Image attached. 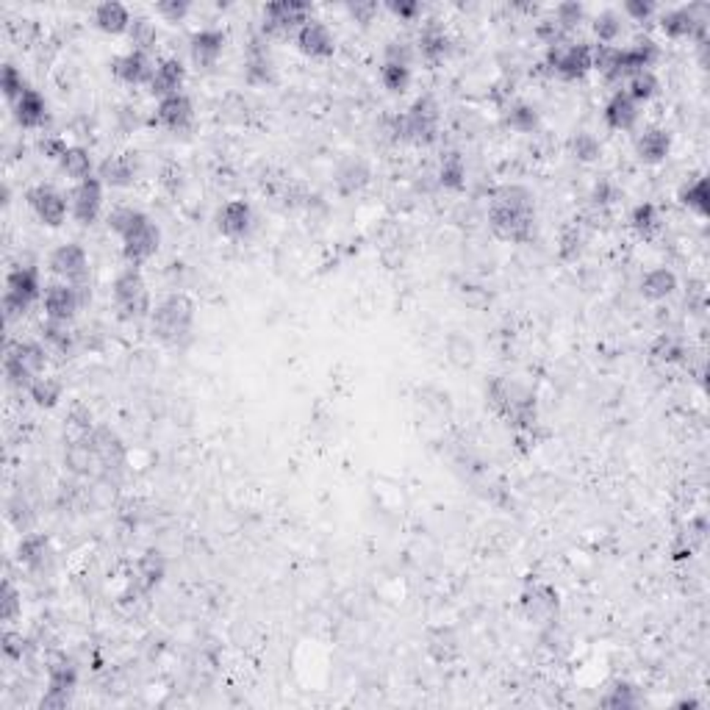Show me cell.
Instances as JSON below:
<instances>
[{
	"instance_id": "6da1fadb",
	"label": "cell",
	"mask_w": 710,
	"mask_h": 710,
	"mask_svg": "<svg viewBox=\"0 0 710 710\" xmlns=\"http://www.w3.org/2000/svg\"><path fill=\"white\" fill-rule=\"evenodd\" d=\"M492 231L513 244H528L536 234V198L519 183H505L494 192L489 208Z\"/></svg>"
},
{
	"instance_id": "7a4b0ae2",
	"label": "cell",
	"mask_w": 710,
	"mask_h": 710,
	"mask_svg": "<svg viewBox=\"0 0 710 710\" xmlns=\"http://www.w3.org/2000/svg\"><path fill=\"white\" fill-rule=\"evenodd\" d=\"M489 400L516 430H533L539 420L536 394L516 378H494L489 383Z\"/></svg>"
},
{
	"instance_id": "3957f363",
	"label": "cell",
	"mask_w": 710,
	"mask_h": 710,
	"mask_svg": "<svg viewBox=\"0 0 710 710\" xmlns=\"http://www.w3.org/2000/svg\"><path fill=\"white\" fill-rule=\"evenodd\" d=\"M195 327V303L186 294L175 291L151 311V333L161 345L178 347L192 336Z\"/></svg>"
},
{
	"instance_id": "277c9868",
	"label": "cell",
	"mask_w": 710,
	"mask_h": 710,
	"mask_svg": "<svg viewBox=\"0 0 710 710\" xmlns=\"http://www.w3.org/2000/svg\"><path fill=\"white\" fill-rule=\"evenodd\" d=\"M438 103L430 95H425L414 100V106L405 115L394 117V139L428 147L438 139Z\"/></svg>"
},
{
	"instance_id": "5b68a950",
	"label": "cell",
	"mask_w": 710,
	"mask_h": 710,
	"mask_svg": "<svg viewBox=\"0 0 710 710\" xmlns=\"http://www.w3.org/2000/svg\"><path fill=\"white\" fill-rule=\"evenodd\" d=\"M48 366V350L40 342H17L9 345L6 358H4V369L6 378L12 386L17 389H31V383L36 378H42V372Z\"/></svg>"
},
{
	"instance_id": "8992f818",
	"label": "cell",
	"mask_w": 710,
	"mask_h": 710,
	"mask_svg": "<svg viewBox=\"0 0 710 710\" xmlns=\"http://www.w3.org/2000/svg\"><path fill=\"white\" fill-rule=\"evenodd\" d=\"M111 294H115V306L120 311L123 319L128 322H139L144 317H151V291H147V283L139 272V267H128L115 278V286H111Z\"/></svg>"
},
{
	"instance_id": "52a82bcc",
	"label": "cell",
	"mask_w": 710,
	"mask_h": 710,
	"mask_svg": "<svg viewBox=\"0 0 710 710\" xmlns=\"http://www.w3.org/2000/svg\"><path fill=\"white\" fill-rule=\"evenodd\" d=\"M42 294V283H40V272L33 267H17L9 272L6 278V294H4V311L6 319L14 322L17 317H23Z\"/></svg>"
},
{
	"instance_id": "ba28073f",
	"label": "cell",
	"mask_w": 710,
	"mask_h": 710,
	"mask_svg": "<svg viewBox=\"0 0 710 710\" xmlns=\"http://www.w3.org/2000/svg\"><path fill=\"white\" fill-rule=\"evenodd\" d=\"M547 67L564 81H577L594 69V48L588 42H560L547 48Z\"/></svg>"
},
{
	"instance_id": "9c48e42d",
	"label": "cell",
	"mask_w": 710,
	"mask_h": 710,
	"mask_svg": "<svg viewBox=\"0 0 710 710\" xmlns=\"http://www.w3.org/2000/svg\"><path fill=\"white\" fill-rule=\"evenodd\" d=\"M120 239H123L125 261L131 267H139V264L151 261L159 253V247H161V228L147 214H142Z\"/></svg>"
},
{
	"instance_id": "30bf717a",
	"label": "cell",
	"mask_w": 710,
	"mask_h": 710,
	"mask_svg": "<svg viewBox=\"0 0 710 710\" xmlns=\"http://www.w3.org/2000/svg\"><path fill=\"white\" fill-rule=\"evenodd\" d=\"M660 28L671 40H699L707 33V6H680L660 14Z\"/></svg>"
},
{
	"instance_id": "8fae6325",
	"label": "cell",
	"mask_w": 710,
	"mask_h": 710,
	"mask_svg": "<svg viewBox=\"0 0 710 710\" xmlns=\"http://www.w3.org/2000/svg\"><path fill=\"white\" fill-rule=\"evenodd\" d=\"M92 300V291L87 286H69V283H51L45 291V317L51 322H69L76 311Z\"/></svg>"
},
{
	"instance_id": "7c38bea8",
	"label": "cell",
	"mask_w": 710,
	"mask_h": 710,
	"mask_svg": "<svg viewBox=\"0 0 710 710\" xmlns=\"http://www.w3.org/2000/svg\"><path fill=\"white\" fill-rule=\"evenodd\" d=\"M311 20V6L300 0H281V4L264 6V33L267 36H286L297 33Z\"/></svg>"
},
{
	"instance_id": "4fadbf2b",
	"label": "cell",
	"mask_w": 710,
	"mask_h": 710,
	"mask_svg": "<svg viewBox=\"0 0 710 710\" xmlns=\"http://www.w3.org/2000/svg\"><path fill=\"white\" fill-rule=\"evenodd\" d=\"M51 270L69 286H87L89 281V255L81 244L67 242L51 253Z\"/></svg>"
},
{
	"instance_id": "5bb4252c",
	"label": "cell",
	"mask_w": 710,
	"mask_h": 710,
	"mask_svg": "<svg viewBox=\"0 0 710 710\" xmlns=\"http://www.w3.org/2000/svg\"><path fill=\"white\" fill-rule=\"evenodd\" d=\"M31 211L40 217V222H45V226L51 228H59L64 226V219H67V198L53 189L51 183H36L33 189H28L25 195Z\"/></svg>"
},
{
	"instance_id": "9a60e30c",
	"label": "cell",
	"mask_w": 710,
	"mask_h": 710,
	"mask_svg": "<svg viewBox=\"0 0 710 710\" xmlns=\"http://www.w3.org/2000/svg\"><path fill=\"white\" fill-rule=\"evenodd\" d=\"M78 686V669L69 660H56L48 669V691L42 696V707H67Z\"/></svg>"
},
{
	"instance_id": "2e32d148",
	"label": "cell",
	"mask_w": 710,
	"mask_h": 710,
	"mask_svg": "<svg viewBox=\"0 0 710 710\" xmlns=\"http://www.w3.org/2000/svg\"><path fill=\"white\" fill-rule=\"evenodd\" d=\"M192 120H195V106H192L189 97L180 92V95H170V97L159 100V106L153 108V120L151 123L159 125V128H167L172 134H180V131H186L192 125Z\"/></svg>"
},
{
	"instance_id": "e0dca14e",
	"label": "cell",
	"mask_w": 710,
	"mask_h": 710,
	"mask_svg": "<svg viewBox=\"0 0 710 710\" xmlns=\"http://www.w3.org/2000/svg\"><path fill=\"white\" fill-rule=\"evenodd\" d=\"M72 200V217H76L81 226H92V222L100 217V208H103V180L100 178H87L81 180L76 189L69 195Z\"/></svg>"
},
{
	"instance_id": "ac0fdd59",
	"label": "cell",
	"mask_w": 710,
	"mask_h": 710,
	"mask_svg": "<svg viewBox=\"0 0 710 710\" xmlns=\"http://www.w3.org/2000/svg\"><path fill=\"white\" fill-rule=\"evenodd\" d=\"M111 72H115L117 81H123L128 87H142V84L151 87L156 67H153V61H151V56H147V53L128 51V53L115 59V64H111Z\"/></svg>"
},
{
	"instance_id": "d6986e66",
	"label": "cell",
	"mask_w": 710,
	"mask_h": 710,
	"mask_svg": "<svg viewBox=\"0 0 710 710\" xmlns=\"http://www.w3.org/2000/svg\"><path fill=\"white\" fill-rule=\"evenodd\" d=\"M294 42L300 48V53H306L309 59H330L336 51V40H333L330 28L319 20H309L294 33Z\"/></svg>"
},
{
	"instance_id": "ffe728a7",
	"label": "cell",
	"mask_w": 710,
	"mask_h": 710,
	"mask_svg": "<svg viewBox=\"0 0 710 710\" xmlns=\"http://www.w3.org/2000/svg\"><path fill=\"white\" fill-rule=\"evenodd\" d=\"M226 42H228V36L226 31H219V28H200L192 33V40H189V56L198 67L208 69L219 61L222 51H226Z\"/></svg>"
},
{
	"instance_id": "44dd1931",
	"label": "cell",
	"mask_w": 710,
	"mask_h": 710,
	"mask_svg": "<svg viewBox=\"0 0 710 710\" xmlns=\"http://www.w3.org/2000/svg\"><path fill=\"white\" fill-rule=\"evenodd\" d=\"M558 608H560L558 591L547 583H533L521 594V611L533 622H552L558 616Z\"/></svg>"
},
{
	"instance_id": "7402d4cb",
	"label": "cell",
	"mask_w": 710,
	"mask_h": 710,
	"mask_svg": "<svg viewBox=\"0 0 710 710\" xmlns=\"http://www.w3.org/2000/svg\"><path fill=\"white\" fill-rule=\"evenodd\" d=\"M87 438L95 447V453H97L100 464H103V472L120 469L125 464V444L111 428H92L87 433Z\"/></svg>"
},
{
	"instance_id": "603a6c76",
	"label": "cell",
	"mask_w": 710,
	"mask_h": 710,
	"mask_svg": "<svg viewBox=\"0 0 710 710\" xmlns=\"http://www.w3.org/2000/svg\"><path fill=\"white\" fill-rule=\"evenodd\" d=\"M217 228L222 236H228V239H242L250 234L253 228V208L247 200H231L219 208L217 214Z\"/></svg>"
},
{
	"instance_id": "cb8c5ba5",
	"label": "cell",
	"mask_w": 710,
	"mask_h": 710,
	"mask_svg": "<svg viewBox=\"0 0 710 710\" xmlns=\"http://www.w3.org/2000/svg\"><path fill=\"white\" fill-rule=\"evenodd\" d=\"M186 84V67L178 56H167L156 64L153 81H151V95H156L159 100L170 97V95H180Z\"/></svg>"
},
{
	"instance_id": "d4e9b609",
	"label": "cell",
	"mask_w": 710,
	"mask_h": 710,
	"mask_svg": "<svg viewBox=\"0 0 710 710\" xmlns=\"http://www.w3.org/2000/svg\"><path fill=\"white\" fill-rule=\"evenodd\" d=\"M139 175V159L136 153H120V156H108L100 164V180L106 186H115V189H125Z\"/></svg>"
},
{
	"instance_id": "484cf974",
	"label": "cell",
	"mask_w": 710,
	"mask_h": 710,
	"mask_svg": "<svg viewBox=\"0 0 710 710\" xmlns=\"http://www.w3.org/2000/svg\"><path fill=\"white\" fill-rule=\"evenodd\" d=\"M605 125L613 131H630L635 123H639V103H635L627 92H613V97L605 103Z\"/></svg>"
},
{
	"instance_id": "4316f807",
	"label": "cell",
	"mask_w": 710,
	"mask_h": 710,
	"mask_svg": "<svg viewBox=\"0 0 710 710\" xmlns=\"http://www.w3.org/2000/svg\"><path fill=\"white\" fill-rule=\"evenodd\" d=\"M671 151V136L666 128H647L639 139H635V153L644 164H660L666 161Z\"/></svg>"
},
{
	"instance_id": "83f0119b",
	"label": "cell",
	"mask_w": 710,
	"mask_h": 710,
	"mask_svg": "<svg viewBox=\"0 0 710 710\" xmlns=\"http://www.w3.org/2000/svg\"><path fill=\"white\" fill-rule=\"evenodd\" d=\"M51 539L45 533H28L20 539L17 544V560L23 567L33 569V572H40L48 560H51Z\"/></svg>"
},
{
	"instance_id": "f1b7e54d",
	"label": "cell",
	"mask_w": 710,
	"mask_h": 710,
	"mask_svg": "<svg viewBox=\"0 0 710 710\" xmlns=\"http://www.w3.org/2000/svg\"><path fill=\"white\" fill-rule=\"evenodd\" d=\"M12 108H14V120L23 128H42L48 120V103L36 89H28Z\"/></svg>"
},
{
	"instance_id": "f546056e",
	"label": "cell",
	"mask_w": 710,
	"mask_h": 710,
	"mask_svg": "<svg viewBox=\"0 0 710 710\" xmlns=\"http://www.w3.org/2000/svg\"><path fill=\"white\" fill-rule=\"evenodd\" d=\"M64 461H67V466L76 472V475H97V472H103V464H100L95 447L89 444L87 436H78L76 441L67 447Z\"/></svg>"
},
{
	"instance_id": "4dcf8cb0",
	"label": "cell",
	"mask_w": 710,
	"mask_h": 710,
	"mask_svg": "<svg viewBox=\"0 0 710 710\" xmlns=\"http://www.w3.org/2000/svg\"><path fill=\"white\" fill-rule=\"evenodd\" d=\"M369 178H372V172H369L366 161H361V159H347L339 164V170H336V186H339V195H345V198L366 189Z\"/></svg>"
},
{
	"instance_id": "1f68e13d",
	"label": "cell",
	"mask_w": 710,
	"mask_h": 710,
	"mask_svg": "<svg viewBox=\"0 0 710 710\" xmlns=\"http://www.w3.org/2000/svg\"><path fill=\"white\" fill-rule=\"evenodd\" d=\"M420 53L428 64H438L450 53V36H447L444 25H438L436 20H430L420 33Z\"/></svg>"
},
{
	"instance_id": "d6a6232c",
	"label": "cell",
	"mask_w": 710,
	"mask_h": 710,
	"mask_svg": "<svg viewBox=\"0 0 710 710\" xmlns=\"http://www.w3.org/2000/svg\"><path fill=\"white\" fill-rule=\"evenodd\" d=\"M134 17L128 12L125 4H115V0H108V4H100L95 9V25L103 31V33H125L131 28Z\"/></svg>"
},
{
	"instance_id": "836d02e7",
	"label": "cell",
	"mask_w": 710,
	"mask_h": 710,
	"mask_svg": "<svg viewBox=\"0 0 710 710\" xmlns=\"http://www.w3.org/2000/svg\"><path fill=\"white\" fill-rule=\"evenodd\" d=\"M678 291V275L666 270V267H658L652 272L644 275L641 281V294L647 297V300H666V297H671Z\"/></svg>"
},
{
	"instance_id": "e575fe53",
	"label": "cell",
	"mask_w": 710,
	"mask_h": 710,
	"mask_svg": "<svg viewBox=\"0 0 710 710\" xmlns=\"http://www.w3.org/2000/svg\"><path fill=\"white\" fill-rule=\"evenodd\" d=\"M59 167H61V172L67 175V178H72V180H87V178H92V153L87 151V147H67V153L59 159Z\"/></svg>"
},
{
	"instance_id": "d590c367",
	"label": "cell",
	"mask_w": 710,
	"mask_h": 710,
	"mask_svg": "<svg viewBox=\"0 0 710 710\" xmlns=\"http://www.w3.org/2000/svg\"><path fill=\"white\" fill-rule=\"evenodd\" d=\"M438 180L444 189H453V192H461L466 186V161L458 151H450L441 164H438Z\"/></svg>"
},
{
	"instance_id": "8d00e7d4",
	"label": "cell",
	"mask_w": 710,
	"mask_h": 710,
	"mask_svg": "<svg viewBox=\"0 0 710 710\" xmlns=\"http://www.w3.org/2000/svg\"><path fill=\"white\" fill-rule=\"evenodd\" d=\"M678 200H680L688 211H694V214H699V217H707V214H710L707 178H696V180L686 183L683 189H680V195H678Z\"/></svg>"
},
{
	"instance_id": "74e56055",
	"label": "cell",
	"mask_w": 710,
	"mask_h": 710,
	"mask_svg": "<svg viewBox=\"0 0 710 710\" xmlns=\"http://www.w3.org/2000/svg\"><path fill=\"white\" fill-rule=\"evenodd\" d=\"M139 580H142V586H144V591H151V588H156L161 580H164V575H167V560H164V555L161 552H156V549H151V552H144L142 558H139Z\"/></svg>"
},
{
	"instance_id": "f35d334b",
	"label": "cell",
	"mask_w": 710,
	"mask_h": 710,
	"mask_svg": "<svg viewBox=\"0 0 710 710\" xmlns=\"http://www.w3.org/2000/svg\"><path fill=\"white\" fill-rule=\"evenodd\" d=\"M630 226L641 239H652L660 231V214L655 203H639L630 214Z\"/></svg>"
},
{
	"instance_id": "ab89813d",
	"label": "cell",
	"mask_w": 710,
	"mask_h": 710,
	"mask_svg": "<svg viewBox=\"0 0 710 710\" xmlns=\"http://www.w3.org/2000/svg\"><path fill=\"white\" fill-rule=\"evenodd\" d=\"M128 40L134 45V51H142V53H151L159 42V31H156V23L151 17H134L131 28H128Z\"/></svg>"
},
{
	"instance_id": "60d3db41",
	"label": "cell",
	"mask_w": 710,
	"mask_h": 710,
	"mask_svg": "<svg viewBox=\"0 0 710 710\" xmlns=\"http://www.w3.org/2000/svg\"><path fill=\"white\" fill-rule=\"evenodd\" d=\"M591 28H594L596 40H600V45H613L619 36H622L624 23H622V17H619L613 9H608V12H600V14L594 17Z\"/></svg>"
},
{
	"instance_id": "b9f144b4",
	"label": "cell",
	"mask_w": 710,
	"mask_h": 710,
	"mask_svg": "<svg viewBox=\"0 0 710 710\" xmlns=\"http://www.w3.org/2000/svg\"><path fill=\"white\" fill-rule=\"evenodd\" d=\"M42 339L48 347L59 350L61 355H69L72 347H76V336H72V330L64 325V322H42Z\"/></svg>"
},
{
	"instance_id": "7bdbcfd3",
	"label": "cell",
	"mask_w": 710,
	"mask_h": 710,
	"mask_svg": "<svg viewBox=\"0 0 710 710\" xmlns=\"http://www.w3.org/2000/svg\"><path fill=\"white\" fill-rule=\"evenodd\" d=\"M270 78H272V61H270L264 48H258V42H253V48L247 53V81L250 84H267Z\"/></svg>"
},
{
	"instance_id": "ee69618b",
	"label": "cell",
	"mask_w": 710,
	"mask_h": 710,
	"mask_svg": "<svg viewBox=\"0 0 710 710\" xmlns=\"http://www.w3.org/2000/svg\"><path fill=\"white\" fill-rule=\"evenodd\" d=\"M505 123L519 134H533L539 128V111L530 103H513L505 115Z\"/></svg>"
},
{
	"instance_id": "f6af8a7d",
	"label": "cell",
	"mask_w": 710,
	"mask_h": 710,
	"mask_svg": "<svg viewBox=\"0 0 710 710\" xmlns=\"http://www.w3.org/2000/svg\"><path fill=\"white\" fill-rule=\"evenodd\" d=\"M650 355H652V361H658V364H675V361H683L686 347H683V342L675 339L671 333H660L658 339L652 342V347H650Z\"/></svg>"
},
{
	"instance_id": "bcb514c9",
	"label": "cell",
	"mask_w": 710,
	"mask_h": 710,
	"mask_svg": "<svg viewBox=\"0 0 710 710\" xmlns=\"http://www.w3.org/2000/svg\"><path fill=\"white\" fill-rule=\"evenodd\" d=\"M61 392H64L61 381H56V378H36L31 383V389H28L31 400L40 408H56L59 400H61Z\"/></svg>"
},
{
	"instance_id": "7dc6e473",
	"label": "cell",
	"mask_w": 710,
	"mask_h": 710,
	"mask_svg": "<svg viewBox=\"0 0 710 710\" xmlns=\"http://www.w3.org/2000/svg\"><path fill=\"white\" fill-rule=\"evenodd\" d=\"M635 103H647L658 95V78L652 69H644V72H635V76L627 81V89H624Z\"/></svg>"
},
{
	"instance_id": "c3c4849f",
	"label": "cell",
	"mask_w": 710,
	"mask_h": 710,
	"mask_svg": "<svg viewBox=\"0 0 710 710\" xmlns=\"http://www.w3.org/2000/svg\"><path fill=\"white\" fill-rule=\"evenodd\" d=\"M569 147H572L575 159H577V161H586V164H591V161H596V159L603 156V144H600V139H596L594 134H588V131L575 134L572 142H569Z\"/></svg>"
},
{
	"instance_id": "681fc988",
	"label": "cell",
	"mask_w": 710,
	"mask_h": 710,
	"mask_svg": "<svg viewBox=\"0 0 710 710\" xmlns=\"http://www.w3.org/2000/svg\"><path fill=\"white\" fill-rule=\"evenodd\" d=\"M381 81H383V87L389 89V92H394V95H402L408 87H410V67H405V64H383L381 67Z\"/></svg>"
},
{
	"instance_id": "f907efd6",
	"label": "cell",
	"mask_w": 710,
	"mask_h": 710,
	"mask_svg": "<svg viewBox=\"0 0 710 710\" xmlns=\"http://www.w3.org/2000/svg\"><path fill=\"white\" fill-rule=\"evenodd\" d=\"M31 87L25 84V78H23V72L14 67V64H6L4 67V95H6V100L14 106L25 92H28Z\"/></svg>"
},
{
	"instance_id": "816d5d0a",
	"label": "cell",
	"mask_w": 710,
	"mask_h": 710,
	"mask_svg": "<svg viewBox=\"0 0 710 710\" xmlns=\"http://www.w3.org/2000/svg\"><path fill=\"white\" fill-rule=\"evenodd\" d=\"M583 17H586V9L580 4H560V6H555V14H552V20L560 25L564 33L575 31L583 23Z\"/></svg>"
},
{
	"instance_id": "f5cc1de1",
	"label": "cell",
	"mask_w": 710,
	"mask_h": 710,
	"mask_svg": "<svg viewBox=\"0 0 710 710\" xmlns=\"http://www.w3.org/2000/svg\"><path fill=\"white\" fill-rule=\"evenodd\" d=\"M142 214H144V211H139V208H131V206H120V208H115V211H111V214H108V228H111V231H115L117 236H123V234H125V231H128V228L134 226V222H136V219H139Z\"/></svg>"
},
{
	"instance_id": "db71d44e",
	"label": "cell",
	"mask_w": 710,
	"mask_h": 710,
	"mask_svg": "<svg viewBox=\"0 0 710 710\" xmlns=\"http://www.w3.org/2000/svg\"><path fill=\"white\" fill-rule=\"evenodd\" d=\"M603 705H605V707H632V705H639V696H635V688H632V686L616 683V686L603 696Z\"/></svg>"
},
{
	"instance_id": "11a10c76",
	"label": "cell",
	"mask_w": 710,
	"mask_h": 710,
	"mask_svg": "<svg viewBox=\"0 0 710 710\" xmlns=\"http://www.w3.org/2000/svg\"><path fill=\"white\" fill-rule=\"evenodd\" d=\"M580 244H583V234L577 226H569L564 228V234H560V258L564 261H572L580 255Z\"/></svg>"
},
{
	"instance_id": "9f6ffc18",
	"label": "cell",
	"mask_w": 710,
	"mask_h": 710,
	"mask_svg": "<svg viewBox=\"0 0 710 710\" xmlns=\"http://www.w3.org/2000/svg\"><path fill=\"white\" fill-rule=\"evenodd\" d=\"M189 4L186 0H164V4L156 6V14L164 17L167 23H183V17L189 14Z\"/></svg>"
},
{
	"instance_id": "6f0895ef",
	"label": "cell",
	"mask_w": 710,
	"mask_h": 710,
	"mask_svg": "<svg viewBox=\"0 0 710 710\" xmlns=\"http://www.w3.org/2000/svg\"><path fill=\"white\" fill-rule=\"evenodd\" d=\"M389 12L394 17H400L402 23H414L422 17V4H417V0H392Z\"/></svg>"
},
{
	"instance_id": "680465c9",
	"label": "cell",
	"mask_w": 710,
	"mask_h": 710,
	"mask_svg": "<svg viewBox=\"0 0 710 710\" xmlns=\"http://www.w3.org/2000/svg\"><path fill=\"white\" fill-rule=\"evenodd\" d=\"M655 12H658V6L650 4V0H627L624 4V14L635 23H650L655 17Z\"/></svg>"
},
{
	"instance_id": "91938a15",
	"label": "cell",
	"mask_w": 710,
	"mask_h": 710,
	"mask_svg": "<svg viewBox=\"0 0 710 710\" xmlns=\"http://www.w3.org/2000/svg\"><path fill=\"white\" fill-rule=\"evenodd\" d=\"M386 61L389 64H405L410 67V61H414V48H410L405 40H394L386 45Z\"/></svg>"
},
{
	"instance_id": "94428289",
	"label": "cell",
	"mask_w": 710,
	"mask_h": 710,
	"mask_svg": "<svg viewBox=\"0 0 710 710\" xmlns=\"http://www.w3.org/2000/svg\"><path fill=\"white\" fill-rule=\"evenodd\" d=\"M23 605H20V594L14 591V586L6 580L4 586V608H0V616H4V622H14L20 616Z\"/></svg>"
},
{
	"instance_id": "6125c7cd",
	"label": "cell",
	"mask_w": 710,
	"mask_h": 710,
	"mask_svg": "<svg viewBox=\"0 0 710 710\" xmlns=\"http://www.w3.org/2000/svg\"><path fill=\"white\" fill-rule=\"evenodd\" d=\"M4 652H6L9 660H23L25 652H28V641L23 639L20 632L6 630V635H4Z\"/></svg>"
},
{
	"instance_id": "be15d7a7",
	"label": "cell",
	"mask_w": 710,
	"mask_h": 710,
	"mask_svg": "<svg viewBox=\"0 0 710 710\" xmlns=\"http://www.w3.org/2000/svg\"><path fill=\"white\" fill-rule=\"evenodd\" d=\"M613 200H619V189L613 186V180L600 178V180H596V186H594V203L596 206H608Z\"/></svg>"
},
{
	"instance_id": "e7e4bbea",
	"label": "cell",
	"mask_w": 710,
	"mask_h": 710,
	"mask_svg": "<svg viewBox=\"0 0 710 710\" xmlns=\"http://www.w3.org/2000/svg\"><path fill=\"white\" fill-rule=\"evenodd\" d=\"M67 147H69V144H67L61 136H45V139L40 142V151H42L48 159H56V161L67 153Z\"/></svg>"
},
{
	"instance_id": "03108f58",
	"label": "cell",
	"mask_w": 710,
	"mask_h": 710,
	"mask_svg": "<svg viewBox=\"0 0 710 710\" xmlns=\"http://www.w3.org/2000/svg\"><path fill=\"white\" fill-rule=\"evenodd\" d=\"M347 9L355 17V23H364V25L372 23V17L378 14V4H350Z\"/></svg>"
}]
</instances>
